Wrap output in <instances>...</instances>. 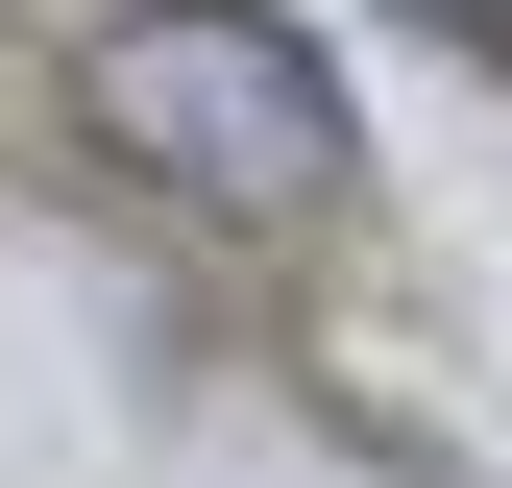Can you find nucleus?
<instances>
[{
  "label": "nucleus",
  "mask_w": 512,
  "mask_h": 488,
  "mask_svg": "<svg viewBox=\"0 0 512 488\" xmlns=\"http://www.w3.org/2000/svg\"><path fill=\"white\" fill-rule=\"evenodd\" d=\"M98 147L147 196H196L244 244H317L342 220V74L269 25V0H122L98 25Z\"/></svg>",
  "instance_id": "obj_1"
}]
</instances>
